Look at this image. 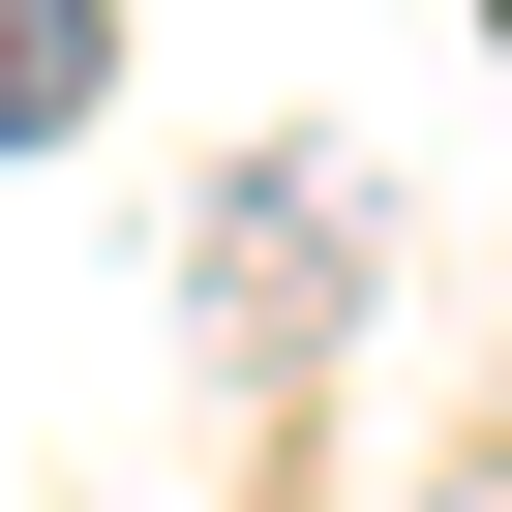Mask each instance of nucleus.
Instances as JSON below:
<instances>
[{
  "instance_id": "nucleus-1",
  "label": "nucleus",
  "mask_w": 512,
  "mask_h": 512,
  "mask_svg": "<svg viewBox=\"0 0 512 512\" xmlns=\"http://www.w3.org/2000/svg\"><path fill=\"white\" fill-rule=\"evenodd\" d=\"M91 91H121V0H0V151H61Z\"/></svg>"
}]
</instances>
